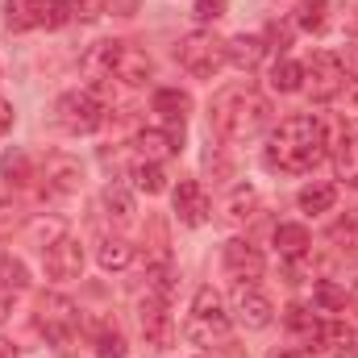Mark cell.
Here are the masks:
<instances>
[{"instance_id":"4fadbf2b","label":"cell","mask_w":358,"mask_h":358,"mask_svg":"<svg viewBox=\"0 0 358 358\" xmlns=\"http://www.w3.org/2000/svg\"><path fill=\"white\" fill-rule=\"evenodd\" d=\"M171 204H176L179 225H187V229H200V225L208 221V208H213L200 179H179L176 192H171Z\"/></svg>"},{"instance_id":"6da1fadb","label":"cell","mask_w":358,"mask_h":358,"mask_svg":"<svg viewBox=\"0 0 358 358\" xmlns=\"http://www.w3.org/2000/svg\"><path fill=\"white\" fill-rule=\"evenodd\" d=\"M325 146H329L325 125H321L313 113H292V117H283V121L275 125V134H271L267 163L279 167V171H287V176H304V171H313V167L325 159Z\"/></svg>"},{"instance_id":"74e56055","label":"cell","mask_w":358,"mask_h":358,"mask_svg":"<svg viewBox=\"0 0 358 358\" xmlns=\"http://www.w3.org/2000/svg\"><path fill=\"white\" fill-rule=\"evenodd\" d=\"M271 358H313V355H308V350H300V346H296V350H279V355H271Z\"/></svg>"},{"instance_id":"7c38bea8","label":"cell","mask_w":358,"mask_h":358,"mask_svg":"<svg viewBox=\"0 0 358 358\" xmlns=\"http://www.w3.org/2000/svg\"><path fill=\"white\" fill-rule=\"evenodd\" d=\"M229 317H238L246 329H267L271 321H275V304L259 292V283H238L234 287V313Z\"/></svg>"},{"instance_id":"7402d4cb","label":"cell","mask_w":358,"mask_h":358,"mask_svg":"<svg viewBox=\"0 0 358 358\" xmlns=\"http://www.w3.org/2000/svg\"><path fill=\"white\" fill-rule=\"evenodd\" d=\"M129 179H134V187H138V192H146V196H159V192H167V171H163V163L138 159V163L129 167Z\"/></svg>"},{"instance_id":"f1b7e54d","label":"cell","mask_w":358,"mask_h":358,"mask_svg":"<svg viewBox=\"0 0 358 358\" xmlns=\"http://www.w3.org/2000/svg\"><path fill=\"white\" fill-rule=\"evenodd\" d=\"M255 208H259V192H255V187H246V183H242V187H234V196L225 200V217H229V221H250V217H255Z\"/></svg>"},{"instance_id":"8fae6325","label":"cell","mask_w":358,"mask_h":358,"mask_svg":"<svg viewBox=\"0 0 358 358\" xmlns=\"http://www.w3.org/2000/svg\"><path fill=\"white\" fill-rule=\"evenodd\" d=\"M221 263H225V271H229L238 283H259V279H263V271H267L263 250H259V246H250L246 238H229V242H225V250H221Z\"/></svg>"},{"instance_id":"9a60e30c","label":"cell","mask_w":358,"mask_h":358,"mask_svg":"<svg viewBox=\"0 0 358 358\" xmlns=\"http://www.w3.org/2000/svg\"><path fill=\"white\" fill-rule=\"evenodd\" d=\"M283 325H287V334L296 338V346L300 350H321L325 346V321L317 317V313H308L304 304H292L287 313H283Z\"/></svg>"},{"instance_id":"4dcf8cb0","label":"cell","mask_w":358,"mask_h":358,"mask_svg":"<svg viewBox=\"0 0 358 358\" xmlns=\"http://www.w3.org/2000/svg\"><path fill=\"white\" fill-rule=\"evenodd\" d=\"M0 279H4L13 292H25V287H29V271H25L21 259H13V255H8V259H0Z\"/></svg>"},{"instance_id":"8992f818","label":"cell","mask_w":358,"mask_h":358,"mask_svg":"<svg viewBox=\"0 0 358 358\" xmlns=\"http://www.w3.org/2000/svg\"><path fill=\"white\" fill-rule=\"evenodd\" d=\"M350 84V71H346V63L334 55V50H317L308 63H304V92L317 100V104H329V100H338L342 92Z\"/></svg>"},{"instance_id":"836d02e7","label":"cell","mask_w":358,"mask_h":358,"mask_svg":"<svg viewBox=\"0 0 358 358\" xmlns=\"http://www.w3.org/2000/svg\"><path fill=\"white\" fill-rule=\"evenodd\" d=\"M313 296H317V304H321V308H342V304H346V292H342L338 283H329V279H321Z\"/></svg>"},{"instance_id":"3957f363","label":"cell","mask_w":358,"mask_h":358,"mask_svg":"<svg viewBox=\"0 0 358 358\" xmlns=\"http://www.w3.org/2000/svg\"><path fill=\"white\" fill-rule=\"evenodd\" d=\"M92 63L100 67L104 80H117L125 88H138V84H146L155 76L150 55L142 46H134V42H100L96 55H92Z\"/></svg>"},{"instance_id":"5b68a950","label":"cell","mask_w":358,"mask_h":358,"mask_svg":"<svg viewBox=\"0 0 358 358\" xmlns=\"http://www.w3.org/2000/svg\"><path fill=\"white\" fill-rule=\"evenodd\" d=\"M176 63L196 80H213L225 67V42L213 29H192L176 42Z\"/></svg>"},{"instance_id":"4316f807","label":"cell","mask_w":358,"mask_h":358,"mask_svg":"<svg viewBox=\"0 0 358 358\" xmlns=\"http://www.w3.org/2000/svg\"><path fill=\"white\" fill-rule=\"evenodd\" d=\"M104 208H108V217H113L117 225H129V221H134V196H129L121 183H108V187H104Z\"/></svg>"},{"instance_id":"d4e9b609","label":"cell","mask_w":358,"mask_h":358,"mask_svg":"<svg viewBox=\"0 0 358 358\" xmlns=\"http://www.w3.org/2000/svg\"><path fill=\"white\" fill-rule=\"evenodd\" d=\"M271 88L283 92V96L300 92L304 88V63H296V59H279V63L271 67Z\"/></svg>"},{"instance_id":"f35d334b","label":"cell","mask_w":358,"mask_h":358,"mask_svg":"<svg viewBox=\"0 0 358 358\" xmlns=\"http://www.w3.org/2000/svg\"><path fill=\"white\" fill-rule=\"evenodd\" d=\"M350 300H355V313H358V283H355V292H350Z\"/></svg>"},{"instance_id":"e0dca14e","label":"cell","mask_w":358,"mask_h":358,"mask_svg":"<svg viewBox=\"0 0 358 358\" xmlns=\"http://www.w3.org/2000/svg\"><path fill=\"white\" fill-rule=\"evenodd\" d=\"M138 150H142V159L163 163L167 155L183 150V129H142L138 134Z\"/></svg>"},{"instance_id":"2e32d148","label":"cell","mask_w":358,"mask_h":358,"mask_svg":"<svg viewBox=\"0 0 358 358\" xmlns=\"http://www.w3.org/2000/svg\"><path fill=\"white\" fill-rule=\"evenodd\" d=\"M263 55H267V42L259 34H238L225 42V63H234L238 71H255L263 63Z\"/></svg>"},{"instance_id":"603a6c76","label":"cell","mask_w":358,"mask_h":358,"mask_svg":"<svg viewBox=\"0 0 358 358\" xmlns=\"http://www.w3.org/2000/svg\"><path fill=\"white\" fill-rule=\"evenodd\" d=\"M96 263H100L104 271H125L129 263H134V246H129L125 238H100Z\"/></svg>"},{"instance_id":"ffe728a7","label":"cell","mask_w":358,"mask_h":358,"mask_svg":"<svg viewBox=\"0 0 358 358\" xmlns=\"http://www.w3.org/2000/svg\"><path fill=\"white\" fill-rule=\"evenodd\" d=\"M155 113L171 125V129H183V121H187V113H192V96L179 88H159L155 92Z\"/></svg>"},{"instance_id":"277c9868","label":"cell","mask_w":358,"mask_h":358,"mask_svg":"<svg viewBox=\"0 0 358 358\" xmlns=\"http://www.w3.org/2000/svg\"><path fill=\"white\" fill-rule=\"evenodd\" d=\"M229 325H234V317H229L221 292H217V287H196L183 334H187L196 346H213V342H225V338H229Z\"/></svg>"},{"instance_id":"8d00e7d4","label":"cell","mask_w":358,"mask_h":358,"mask_svg":"<svg viewBox=\"0 0 358 358\" xmlns=\"http://www.w3.org/2000/svg\"><path fill=\"white\" fill-rule=\"evenodd\" d=\"M8 129H13V104L0 100V134H8Z\"/></svg>"},{"instance_id":"d590c367","label":"cell","mask_w":358,"mask_h":358,"mask_svg":"<svg viewBox=\"0 0 358 358\" xmlns=\"http://www.w3.org/2000/svg\"><path fill=\"white\" fill-rule=\"evenodd\" d=\"M8 313H13V287L0 279V321H8Z\"/></svg>"},{"instance_id":"7a4b0ae2","label":"cell","mask_w":358,"mask_h":358,"mask_svg":"<svg viewBox=\"0 0 358 358\" xmlns=\"http://www.w3.org/2000/svg\"><path fill=\"white\" fill-rule=\"evenodd\" d=\"M208 125L225 142H250L271 125V100L250 84H225L208 104Z\"/></svg>"},{"instance_id":"ab89813d","label":"cell","mask_w":358,"mask_h":358,"mask_svg":"<svg viewBox=\"0 0 358 358\" xmlns=\"http://www.w3.org/2000/svg\"><path fill=\"white\" fill-rule=\"evenodd\" d=\"M355 67H358V46H355Z\"/></svg>"},{"instance_id":"83f0119b","label":"cell","mask_w":358,"mask_h":358,"mask_svg":"<svg viewBox=\"0 0 358 358\" xmlns=\"http://www.w3.org/2000/svg\"><path fill=\"white\" fill-rule=\"evenodd\" d=\"M329 242L346 255H358V213H346L329 225Z\"/></svg>"},{"instance_id":"484cf974","label":"cell","mask_w":358,"mask_h":358,"mask_svg":"<svg viewBox=\"0 0 358 358\" xmlns=\"http://www.w3.org/2000/svg\"><path fill=\"white\" fill-rule=\"evenodd\" d=\"M296 25L308 29V34H325L329 29V0H300Z\"/></svg>"},{"instance_id":"9c48e42d","label":"cell","mask_w":358,"mask_h":358,"mask_svg":"<svg viewBox=\"0 0 358 358\" xmlns=\"http://www.w3.org/2000/svg\"><path fill=\"white\" fill-rule=\"evenodd\" d=\"M138 325H142L146 346H155V350H167V346H171L176 321H171V308H167V296H163V292H146V296H142V304H138Z\"/></svg>"},{"instance_id":"52a82bcc","label":"cell","mask_w":358,"mask_h":358,"mask_svg":"<svg viewBox=\"0 0 358 358\" xmlns=\"http://www.w3.org/2000/svg\"><path fill=\"white\" fill-rule=\"evenodd\" d=\"M55 125L63 134H96L104 125V104L96 100V92H63L55 100Z\"/></svg>"},{"instance_id":"f546056e","label":"cell","mask_w":358,"mask_h":358,"mask_svg":"<svg viewBox=\"0 0 358 358\" xmlns=\"http://www.w3.org/2000/svg\"><path fill=\"white\" fill-rule=\"evenodd\" d=\"M0 171H4V183H8V187H21V183H29V179H34L29 159H25L21 150H8V155H4V163H0Z\"/></svg>"},{"instance_id":"60d3db41","label":"cell","mask_w":358,"mask_h":358,"mask_svg":"<svg viewBox=\"0 0 358 358\" xmlns=\"http://www.w3.org/2000/svg\"><path fill=\"white\" fill-rule=\"evenodd\" d=\"M0 358H4V342H0Z\"/></svg>"},{"instance_id":"1f68e13d","label":"cell","mask_w":358,"mask_h":358,"mask_svg":"<svg viewBox=\"0 0 358 358\" xmlns=\"http://www.w3.org/2000/svg\"><path fill=\"white\" fill-rule=\"evenodd\" d=\"M325 346H334V350H350V346H355V329L342 325V321H325Z\"/></svg>"},{"instance_id":"d6a6232c","label":"cell","mask_w":358,"mask_h":358,"mask_svg":"<svg viewBox=\"0 0 358 358\" xmlns=\"http://www.w3.org/2000/svg\"><path fill=\"white\" fill-rule=\"evenodd\" d=\"M96 355L100 358H125V338H121L117 329H104V334L96 338Z\"/></svg>"},{"instance_id":"cb8c5ba5","label":"cell","mask_w":358,"mask_h":358,"mask_svg":"<svg viewBox=\"0 0 358 358\" xmlns=\"http://www.w3.org/2000/svg\"><path fill=\"white\" fill-rule=\"evenodd\" d=\"M296 204H300V213H329L334 204H338V187L334 183H308V187H300V196H296Z\"/></svg>"},{"instance_id":"30bf717a","label":"cell","mask_w":358,"mask_h":358,"mask_svg":"<svg viewBox=\"0 0 358 358\" xmlns=\"http://www.w3.org/2000/svg\"><path fill=\"white\" fill-rule=\"evenodd\" d=\"M42 267H46L50 279H59V283L80 279V275H84V246H80V238L63 234V238H55L50 246H42Z\"/></svg>"},{"instance_id":"d6986e66","label":"cell","mask_w":358,"mask_h":358,"mask_svg":"<svg viewBox=\"0 0 358 358\" xmlns=\"http://www.w3.org/2000/svg\"><path fill=\"white\" fill-rule=\"evenodd\" d=\"M308 246H313V238H308V229H304V225H296V221L275 225V250H279L287 263L308 259Z\"/></svg>"},{"instance_id":"ac0fdd59","label":"cell","mask_w":358,"mask_h":358,"mask_svg":"<svg viewBox=\"0 0 358 358\" xmlns=\"http://www.w3.org/2000/svg\"><path fill=\"white\" fill-rule=\"evenodd\" d=\"M46 8H50V0H4V21H8V29L25 34V29L46 25Z\"/></svg>"},{"instance_id":"44dd1931","label":"cell","mask_w":358,"mask_h":358,"mask_svg":"<svg viewBox=\"0 0 358 358\" xmlns=\"http://www.w3.org/2000/svg\"><path fill=\"white\" fill-rule=\"evenodd\" d=\"M334 167L346 187H358V134H342L334 142Z\"/></svg>"},{"instance_id":"e575fe53","label":"cell","mask_w":358,"mask_h":358,"mask_svg":"<svg viewBox=\"0 0 358 358\" xmlns=\"http://www.w3.org/2000/svg\"><path fill=\"white\" fill-rule=\"evenodd\" d=\"M225 13H229L225 0H196V17H200V21H221Z\"/></svg>"},{"instance_id":"ba28073f","label":"cell","mask_w":358,"mask_h":358,"mask_svg":"<svg viewBox=\"0 0 358 358\" xmlns=\"http://www.w3.org/2000/svg\"><path fill=\"white\" fill-rule=\"evenodd\" d=\"M38 329L55 342V346H71L76 342V329H80V308L67 300V296H59V292H46L42 300H38Z\"/></svg>"},{"instance_id":"5bb4252c","label":"cell","mask_w":358,"mask_h":358,"mask_svg":"<svg viewBox=\"0 0 358 358\" xmlns=\"http://www.w3.org/2000/svg\"><path fill=\"white\" fill-rule=\"evenodd\" d=\"M42 183H46L50 196H71V192H80V183H84L80 159H71V155H46V163H42Z\"/></svg>"}]
</instances>
